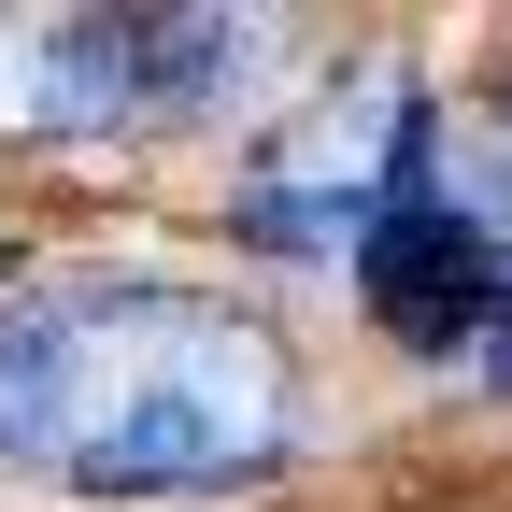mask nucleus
<instances>
[{
    "label": "nucleus",
    "mask_w": 512,
    "mask_h": 512,
    "mask_svg": "<svg viewBox=\"0 0 512 512\" xmlns=\"http://www.w3.org/2000/svg\"><path fill=\"white\" fill-rule=\"evenodd\" d=\"M285 313L143 256H29L0 285V484L86 512H228L313 470Z\"/></svg>",
    "instance_id": "nucleus-1"
},
{
    "label": "nucleus",
    "mask_w": 512,
    "mask_h": 512,
    "mask_svg": "<svg viewBox=\"0 0 512 512\" xmlns=\"http://www.w3.org/2000/svg\"><path fill=\"white\" fill-rule=\"evenodd\" d=\"M285 29L242 0H171V15H0V143H171V128H256L285 72Z\"/></svg>",
    "instance_id": "nucleus-2"
},
{
    "label": "nucleus",
    "mask_w": 512,
    "mask_h": 512,
    "mask_svg": "<svg viewBox=\"0 0 512 512\" xmlns=\"http://www.w3.org/2000/svg\"><path fill=\"white\" fill-rule=\"evenodd\" d=\"M456 114L413 57H342L313 100H271L242 128L228 157V256H256V271H356V228L384 214V185H399V157L427 143V128Z\"/></svg>",
    "instance_id": "nucleus-3"
},
{
    "label": "nucleus",
    "mask_w": 512,
    "mask_h": 512,
    "mask_svg": "<svg viewBox=\"0 0 512 512\" xmlns=\"http://www.w3.org/2000/svg\"><path fill=\"white\" fill-rule=\"evenodd\" d=\"M342 285L370 313V342L413 356V370H456L484 342V313L512 285V214H498L484 171H456V114L399 157V185H384V214L356 228V271Z\"/></svg>",
    "instance_id": "nucleus-4"
},
{
    "label": "nucleus",
    "mask_w": 512,
    "mask_h": 512,
    "mask_svg": "<svg viewBox=\"0 0 512 512\" xmlns=\"http://www.w3.org/2000/svg\"><path fill=\"white\" fill-rule=\"evenodd\" d=\"M470 370L498 384V399H512V285H498V313H484V342H470Z\"/></svg>",
    "instance_id": "nucleus-5"
},
{
    "label": "nucleus",
    "mask_w": 512,
    "mask_h": 512,
    "mask_svg": "<svg viewBox=\"0 0 512 512\" xmlns=\"http://www.w3.org/2000/svg\"><path fill=\"white\" fill-rule=\"evenodd\" d=\"M484 114H498V143H512V57H498V86H484Z\"/></svg>",
    "instance_id": "nucleus-6"
},
{
    "label": "nucleus",
    "mask_w": 512,
    "mask_h": 512,
    "mask_svg": "<svg viewBox=\"0 0 512 512\" xmlns=\"http://www.w3.org/2000/svg\"><path fill=\"white\" fill-rule=\"evenodd\" d=\"M15 271H29V242H15V228H0V285H15Z\"/></svg>",
    "instance_id": "nucleus-7"
}]
</instances>
